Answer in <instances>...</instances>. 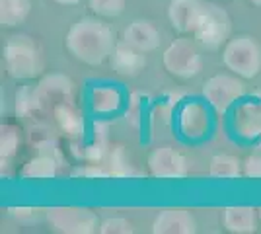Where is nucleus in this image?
<instances>
[{
    "label": "nucleus",
    "instance_id": "13",
    "mask_svg": "<svg viewBox=\"0 0 261 234\" xmlns=\"http://www.w3.org/2000/svg\"><path fill=\"white\" fill-rule=\"evenodd\" d=\"M109 63L115 72H119L123 76H135L146 67V57H144V51L135 49L127 41H121L115 45L113 53L109 57Z\"/></svg>",
    "mask_w": 261,
    "mask_h": 234
},
{
    "label": "nucleus",
    "instance_id": "29",
    "mask_svg": "<svg viewBox=\"0 0 261 234\" xmlns=\"http://www.w3.org/2000/svg\"><path fill=\"white\" fill-rule=\"evenodd\" d=\"M37 211L39 209H32V207H16V209H10L12 215L16 219H20V221H33V219H37Z\"/></svg>",
    "mask_w": 261,
    "mask_h": 234
},
{
    "label": "nucleus",
    "instance_id": "6",
    "mask_svg": "<svg viewBox=\"0 0 261 234\" xmlns=\"http://www.w3.org/2000/svg\"><path fill=\"white\" fill-rule=\"evenodd\" d=\"M45 219L55 232L92 234L99 230L98 215L86 207H49Z\"/></svg>",
    "mask_w": 261,
    "mask_h": 234
},
{
    "label": "nucleus",
    "instance_id": "30",
    "mask_svg": "<svg viewBox=\"0 0 261 234\" xmlns=\"http://www.w3.org/2000/svg\"><path fill=\"white\" fill-rule=\"evenodd\" d=\"M57 4H63V6H72V4H78L80 0H53Z\"/></svg>",
    "mask_w": 261,
    "mask_h": 234
},
{
    "label": "nucleus",
    "instance_id": "27",
    "mask_svg": "<svg viewBox=\"0 0 261 234\" xmlns=\"http://www.w3.org/2000/svg\"><path fill=\"white\" fill-rule=\"evenodd\" d=\"M74 178H108L109 176V170L101 168V164L98 162H92V164H86L82 168H76L72 172Z\"/></svg>",
    "mask_w": 261,
    "mask_h": 234
},
{
    "label": "nucleus",
    "instance_id": "14",
    "mask_svg": "<svg viewBox=\"0 0 261 234\" xmlns=\"http://www.w3.org/2000/svg\"><path fill=\"white\" fill-rule=\"evenodd\" d=\"M259 213L251 207H226L222 215V223L228 232L234 234H253L257 230L259 223Z\"/></svg>",
    "mask_w": 261,
    "mask_h": 234
},
{
    "label": "nucleus",
    "instance_id": "15",
    "mask_svg": "<svg viewBox=\"0 0 261 234\" xmlns=\"http://www.w3.org/2000/svg\"><path fill=\"white\" fill-rule=\"evenodd\" d=\"M179 127L185 137L189 139H201L208 131V115L201 103H187L179 115Z\"/></svg>",
    "mask_w": 261,
    "mask_h": 234
},
{
    "label": "nucleus",
    "instance_id": "21",
    "mask_svg": "<svg viewBox=\"0 0 261 234\" xmlns=\"http://www.w3.org/2000/svg\"><path fill=\"white\" fill-rule=\"evenodd\" d=\"M57 160L51 154H39L32 158L22 168V178L25 179H49L57 176Z\"/></svg>",
    "mask_w": 261,
    "mask_h": 234
},
{
    "label": "nucleus",
    "instance_id": "32",
    "mask_svg": "<svg viewBox=\"0 0 261 234\" xmlns=\"http://www.w3.org/2000/svg\"><path fill=\"white\" fill-rule=\"evenodd\" d=\"M259 219H261V209H259Z\"/></svg>",
    "mask_w": 261,
    "mask_h": 234
},
{
    "label": "nucleus",
    "instance_id": "8",
    "mask_svg": "<svg viewBox=\"0 0 261 234\" xmlns=\"http://www.w3.org/2000/svg\"><path fill=\"white\" fill-rule=\"evenodd\" d=\"M35 100H37V110L53 112L61 103L74 101V82L65 74L53 72L35 86Z\"/></svg>",
    "mask_w": 261,
    "mask_h": 234
},
{
    "label": "nucleus",
    "instance_id": "24",
    "mask_svg": "<svg viewBox=\"0 0 261 234\" xmlns=\"http://www.w3.org/2000/svg\"><path fill=\"white\" fill-rule=\"evenodd\" d=\"M88 6L101 18H117L125 10L127 0H88Z\"/></svg>",
    "mask_w": 261,
    "mask_h": 234
},
{
    "label": "nucleus",
    "instance_id": "11",
    "mask_svg": "<svg viewBox=\"0 0 261 234\" xmlns=\"http://www.w3.org/2000/svg\"><path fill=\"white\" fill-rule=\"evenodd\" d=\"M154 234H195L197 221L191 211L185 209H166L156 215L152 223Z\"/></svg>",
    "mask_w": 261,
    "mask_h": 234
},
{
    "label": "nucleus",
    "instance_id": "10",
    "mask_svg": "<svg viewBox=\"0 0 261 234\" xmlns=\"http://www.w3.org/2000/svg\"><path fill=\"white\" fill-rule=\"evenodd\" d=\"M203 6V0H172L168 6V20L179 34H193Z\"/></svg>",
    "mask_w": 261,
    "mask_h": 234
},
{
    "label": "nucleus",
    "instance_id": "31",
    "mask_svg": "<svg viewBox=\"0 0 261 234\" xmlns=\"http://www.w3.org/2000/svg\"><path fill=\"white\" fill-rule=\"evenodd\" d=\"M250 2L253 4V6H259V8H261V0H250Z\"/></svg>",
    "mask_w": 261,
    "mask_h": 234
},
{
    "label": "nucleus",
    "instance_id": "1",
    "mask_svg": "<svg viewBox=\"0 0 261 234\" xmlns=\"http://www.w3.org/2000/svg\"><path fill=\"white\" fill-rule=\"evenodd\" d=\"M66 51L80 63L96 67L108 61L115 49V35L108 23L98 18H82L68 30L65 37Z\"/></svg>",
    "mask_w": 261,
    "mask_h": 234
},
{
    "label": "nucleus",
    "instance_id": "3",
    "mask_svg": "<svg viewBox=\"0 0 261 234\" xmlns=\"http://www.w3.org/2000/svg\"><path fill=\"white\" fill-rule=\"evenodd\" d=\"M222 63L236 76L255 78L261 70V45L251 35H236L224 47Z\"/></svg>",
    "mask_w": 261,
    "mask_h": 234
},
{
    "label": "nucleus",
    "instance_id": "5",
    "mask_svg": "<svg viewBox=\"0 0 261 234\" xmlns=\"http://www.w3.org/2000/svg\"><path fill=\"white\" fill-rule=\"evenodd\" d=\"M164 68L175 78H193L195 74L201 72L203 68V59L197 49V43L187 39V37H179L174 39L172 43L166 47L162 55Z\"/></svg>",
    "mask_w": 261,
    "mask_h": 234
},
{
    "label": "nucleus",
    "instance_id": "12",
    "mask_svg": "<svg viewBox=\"0 0 261 234\" xmlns=\"http://www.w3.org/2000/svg\"><path fill=\"white\" fill-rule=\"evenodd\" d=\"M160 39H162V34L156 28V23L150 20H135L123 32V41H127L135 49L144 53L154 51L160 45Z\"/></svg>",
    "mask_w": 261,
    "mask_h": 234
},
{
    "label": "nucleus",
    "instance_id": "20",
    "mask_svg": "<svg viewBox=\"0 0 261 234\" xmlns=\"http://www.w3.org/2000/svg\"><path fill=\"white\" fill-rule=\"evenodd\" d=\"M208 174H211V178H240V176H244V162H240L236 156L217 154L213 156V160L208 164Z\"/></svg>",
    "mask_w": 261,
    "mask_h": 234
},
{
    "label": "nucleus",
    "instance_id": "9",
    "mask_svg": "<svg viewBox=\"0 0 261 234\" xmlns=\"http://www.w3.org/2000/svg\"><path fill=\"white\" fill-rule=\"evenodd\" d=\"M148 170L154 178L179 179L187 176V160L174 146H158L148 156Z\"/></svg>",
    "mask_w": 261,
    "mask_h": 234
},
{
    "label": "nucleus",
    "instance_id": "18",
    "mask_svg": "<svg viewBox=\"0 0 261 234\" xmlns=\"http://www.w3.org/2000/svg\"><path fill=\"white\" fill-rule=\"evenodd\" d=\"M30 12H32V0H0L2 28H14L23 23Z\"/></svg>",
    "mask_w": 261,
    "mask_h": 234
},
{
    "label": "nucleus",
    "instance_id": "19",
    "mask_svg": "<svg viewBox=\"0 0 261 234\" xmlns=\"http://www.w3.org/2000/svg\"><path fill=\"white\" fill-rule=\"evenodd\" d=\"M90 103H92V110L99 115L117 112L121 106L119 90H115L113 86H96L90 94Z\"/></svg>",
    "mask_w": 261,
    "mask_h": 234
},
{
    "label": "nucleus",
    "instance_id": "28",
    "mask_svg": "<svg viewBox=\"0 0 261 234\" xmlns=\"http://www.w3.org/2000/svg\"><path fill=\"white\" fill-rule=\"evenodd\" d=\"M244 176L246 178L261 179V154L246 158V162H244Z\"/></svg>",
    "mask_w": 261,
    "mask_h": 234
},
{
    "label": "nucleus",
    "instance_id": "16",
    "mask_svg": "<svg viewBox=\"0 0 261 234\" xmlns=\"http://www.w3.org/2000/svg\"><path fill=\"white\" fill-rule=\"evenodd\" d=\"M236 133L244 139H253L261 135V101H248L236 112Z\"/></svg>",
    "mask_w": 261,
    "mask_h": 234
},
{
    "label": "nucleus",
    "instance_id": "17",
    "mask_svg": "<svg viewBox=\"0 0 261 234\" xmlns=\"http://www.w3.org/2000/svg\"><path fill=\"white\" fill-rule=\"evenodd\" d=\"M55 121L59 125V129L70 137V139H78L84 135V115L78 110L72 101L68 103H61L53 110Z\"/></svg>",
    "mask_w": 261,
    "mask_h": 234
},
{
    "label": "nucleus",
    "instance_id": "22",
    "mask_svg": "<svg viewBox=\"0 0 261 234\" xmlns=\"http://www.w3.org/2000/svg\"><path fill=\"white\" fill-rule=\"evenodd\" d=\"M18 146H20V131H18V127L10 125V123H4L0 127V158H2V164L18 152Z\"/></svg>",
    "mask_w": 261,
    "mask_h": 234
},
{
    "label": "nucleus",
    "instance_id": "7",
    "mask_svg": "<svg viewBox=\"0 0 261 234\" xmlns=\"http://www.w3.org/2000/svg\"><path fill=\"white\" fill-rule=\"evenodd\" d=\"M203 96L217 113H226L244 96V82L230 74H217L205 82Z\"/></svg>",
    "mask_w": 261,
    "mask_h": 234
},
{
    "label": "nucleus",
    "instance_id": "26",
    "mask_svg": "<svg viewBox=\"0 0 261 234\" xmlns=\"http://www.w3.org/2000/svg\"><path fill=\"white\" fill-rule=\"evenodd\" d=\"M16 112L18 115H30L37 112V100H35V88H22L16 96Z\"/></svg>",
    "mask_w": 261,
    "mask_h": 234
},
{
    "label": "nucleus",
    "instance_id": "4",
    "mask_svg": "<svg viewBox=\"0 0 261 234\" xmlns=\"http://www.w3.org/2000/svg\"><path fill=\"white\" fill-rule=\"evenodd\" d=\"M230 32H232V20L228 12L215 2H205L201 18L193 32L197 43L207 49H217L228 39Z\"/></svg>",
    "mask_w": 261,
    "mask_h": 234
},
{
    "label": "nucleus",
    "instance_id": "2",
    "mask_svg": "<svg viewBox=\"0 0 261 234\" xmlns=\"http://www.w3.org/2000/svg\"><path fill=\"white\" fill-rule=\"evenodd\" d=\"M4 67L12 78L30 80L39 76L45 68L41 45L28 34H16L4 43Z\"/></svg>",
    "mask_w": 261,
    "mask_h": 234
},
{
    "label": "nucleus",
    "instance_id": "23",
    "mask_svg": "<svg viewBox=\"0 0 261 234\" xmlns=\"http://www.w3.org/2000/svg\"><path fill=\"white\" fill-rule=\"evenodd\" d=\"M133 174H135V170H133V164H130L125 148L123 146H115L109 152V176H113V178H127V176H133Z\"/></svg>",
    "mask_w": 261,
    "mask_h": 234
},
{
    "label": "nucleus",
    "instance_id": "25",
    "mask_svg": "<svg viewBox=\"0 0 261 234\" xmlns=\"http://www.w3.org/2000/svg\"><path fill=\"white\" fill-rule=\"evenodd\" d=\"M99 232L101 234H133L135 228L130 221L123 217H109L103 223H99Z\"/></svg>",
    "mask_w": 261,
    "mask_h": 234
}]
</instances>
